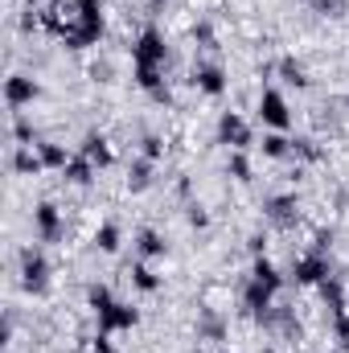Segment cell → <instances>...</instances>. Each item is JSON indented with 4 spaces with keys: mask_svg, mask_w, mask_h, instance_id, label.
Listing matches in <instances>:
<instances>
[{
    "mask_svg": "<svg viewBox=\"0 0 349 353\" xmlns=\"http://www.w3.org/2000/svg\"><path fill=\"white\" fill-rule=\"evenodd\" d=\"M79 152L87 157L94 169H107V165H111V144H107V136H103V132H87V136H83V144H79Z\"/></svg>",
    "mask_w": 349,
    "mask_h": 353,
    "instance_id": "7c38bea8",
    "label": "cell"
},
{
    "mask_svg": "<svg viewBox=\"0 0 349 353\" xmlns=\"http://www.w3.org/2000/svg\"><path fill=\"white\" fill-rule=\"evenodd\" d=\"M341 103H346V107H349V94H346V99H341Z\"/></svg>",
    "mask_w": 349,
    "mask_h": 353,
    "instance_id": "f546056e",
    "label": "cell"
},
{
    "mask_svg": "<svg viewBox=\"0 0 349 353\" xmlns=\"http://www.w3.org/2000/svg\"><path fill=\"white\" fill-rule=\"evenodd\" d=\"M140 157H144V161H152V165H157V161H161V157H165V140H161V136H157V132H148V136H144V140H140Z\"/></svg>",
    "mask_w": 349,
    "mask_h": 353,
    "instance_id": "d4e9b609",
    "label": "cell"
},
{
    "mask_svg": "<svg viewBox=\"0 0 349 353\" xmlns=\"http://www.w3.org/2000/svg\"><path fill=\"white\" fill-rule=\"evenodd\" d=\"M296 210H300V205H296V197H292V193H283V197H267V201H263V218L283 222V226L296 218Z\"/></svg>",
    "mask_w": 349,
    "mask_h": 353,
    "instance_id": "5bb4252c",
    "label": "cell"
},
{
    "mask_svg": "<svg viewBox=\"0 0 349 353\" xmlns=\"http://www.w3.org/2000/svg\"><path fill=\"white\" fill-rule=\"evenodd\" d=\"M119 243H123V234H119L115 222H103V226L94 230V247H99L103 255H119Z\"/></svg>",
    "mask_w": 349,
    "mask_h": 353,
    "instance_id": "7402d4cb",
    "label": "cell"
},
{
    "mask_svg": "<svg viewBox=\"0 0 349 353\" xmlns=\"http://www.w3.org/2000/svg\"><path fill=\"white\" fill-rule=\"evenodd\" d=\"M128 279H132V288L136 292H144V296H152V292H161V275H157V267L148 263V259H136V263L128 267Z\"/></svg>",
    "mask_w": 349,
    "mask_h": 353,
    "instance_id": "8fae6325",
    "label": "cell"
},
{
    "mask_svg": "<svg viewBox=\"0 0 349 353\" xmlns=\"http://www.w3.org/2000/svg\"><path fill=\"white\" fill-rule=\"evenodd\" d=\"M62 176H66V181H70V185H79V189H87L90 181H94V165H90L87 157H83V152H79V157H74V161H70V165H66V169H62Z\"/></svg>",
    "mask_w": 349,
    "mask_h": 353,
    "instance_id": "ffe728a7",
    "label": "cell"
},
{
    "mask_svg": "<svg viewBox=\"0 0 349 353\" xmlns=\"http://www.w3.org/2000/svg\"><path fill=\"white\" fill-rule=\"evenodd\" d=\"M94 321H99V333H111V337H115V333H132V329H136V321H140V312H136L132 304L115 300V304H111V308H103Z\"/></svg>",
    "mask_w": 349,
    "mask_h": 353,
    "instance_id": "52a82bcc",
    "label": "cell"
},
{
    "mask_svg": "<svg viewBox=\"0 0 349 353\" xmlns=\"http://www.w3.org/2000/svg\"><path fill=\"white\" fill-rule=\"evenodd\" d=\"M317 4H325V0H317Z\"/></svg>",
    "mask_w": 349,
    "mask_h": 353,
    "instance_id": "d6a6232c",
    "label": "cell"
},
{
    "mask_svg": "<svg viewBox=\"0 0 349 353\" xmlns=\"http://www.w3.org/2000/svg\"><path fill=\"white\" fill-rule=\"evenodd\" d=\"M218 144H226L230 152L255 148V136H251V128H247V119H243L239 111H222V115H218Z\"/></svg>",
    "mask_w": 349,
    "mask_h": 353,
    "instance_id": "7a4b0ae2",
    "label": "cell"
},
{
    "mask_svg": "<svg viewBox=\"0 0 349 353\" xmlns=\"http://www.w3.org/2000/svg\"><path fill=\"white\" fill-rule=\"evenodd\" d=\"M226 173L235 176V181H243V185H247V181H251V161H247L243 152H230V161H226Z\"/></svg>",
    "mask_w": 349,
    "mask_h": 353,
    "instance_id": "484cf974",
    "label": "cell"
},
{
    "mask_svg": "<svg viewBox=\"0 0 349 353\" xmlns=\"http://www.w3.org/2000/svg\"><path fill=\"white\" fill-rule=\"evenodd\" d=\"M251 279H259L263 288H271V292H279V288H283V275L275 271V263H271V259H263V255L251 263Z\"/></svg>",
    "mask_w": 349,
    "mask_h": 353,
    "instance_id": "603a6c76",
    "label": "cell"
},
{
    "mask_svg": "<svg viewBox=\"0 0 349 353\" xmlns=\"http://www.w3.org/2000/svg\"><path fill=\"white\" fill-rule=\"evenodd\" d=\"M132 62H140V66H165V62H169V46H165V33H161L157 25H148V29L136 37Z\"/></svg>",
    "mask_w": 349,
    "mask_h": 353,
    "instance_id": "3957f363",
    "label": "cell"
},
{
    "mask_svg": "<svg viewBox=\"0 0 349 353\" xmlns=\"http://www.w3.org/2000/svg\"><path fill=\"white\" fill-rule=\"evenodd\" d=\"M263 353H275V350H263Z\"/></svg>",
    "mask_w": 349,
    "mask_h": 353,
    "instance_id": "1f68e13d",
    "label": "cell"
},
{
    "mask_svg": "<svg viewBox=\"0 0 349 353\" xmlns=\"http://www.w3.org/2000/svg\"><path fill=\"white\" fill-rule=\"evenodd\" d=\"M259 123L267 132H288L292 128V111H288V99L275 87H267L259 94Z\"/></svg>",
    "mask_w": 349,
    "mask_h": 353,
    "instance_id": "277c9868",
    "label": "cell"
},
{
    "mask_svg": "<svg viewBox=\"0 0 349 353\" xmlns=\"http://www.w3.org/2000/svg\"><path fill=\"white\" fill-rule=\"evenodd\" d=\"M132 247H136V259H148V263H152V259H161V255H169L165 234H161V230H152V226H144V230L136 234V243H132Z\"/></svg>",
    "mask_w": 349,
    "mask_h": 353,
    "instance_id": "9c48e42d",
    "label": "cell"
},
{
    "mask_svg": "<svg viewBox=\"0 0 349 353\" xmlns=\"http://www.w3.org/2000/svg\"><path fill=\"white\" fill-rule=\"evenodd\" d=\"M275 70H279V79H283L288 87H296V90H304L308 83H312V79H308V70H304V62H296V58H283Z\"/></svg>",
    "mask_w": 349,
    "mask_h": 353,
    "instance_id": "44dd1931",
    "label": "cell"
},
{
    "mask_svg": "<svg viewBox=\"0 0 349 353\" xmlns=\"http://www.w3.org/2000/svg\"><path fill=\"white\" fill-rule=\"evenodd\" d=\"M12 144L17 148H37L41 144L37 140V128H33V119L25 111H12Z\"/></svg>",
    "mask_w": 349,
    "mask_h": 353,
    "instance_id": "d6986e66",
    "label": "cell"
},
{
    "mask_svg": "<svg viewBox=\"0 0 349 353\" xmlns=\"http://www.w3.org/2000/svg\"><path fill=\"white\" fill-rule=\"evenodd\" d=\"M157 165L152 161H144V157H136L132 165H128V189L132 193H144V189H152V181H157Z\"/></svg>",
    "mask_w": 349,
    "mask_h": 353,
    "instance_id": "2e32d148",
    "label": "cell"
},
{
    "mask_svg": "<svg viewBox=\"0 0 349 353\" xmlns=\"http://www.w3.org/2000/svg\"><path fill=\"white\" fill-rule=\"evenodd\" d=\"M185 222H189L193 230H210V214H206V205H201V201H189V205H185Z\"/></svg>",
    "mask_w": 349,
    "mask_h": 353,
    "instance_id": "4316f807",
    "label": "cell"
},
{
    "mask_svg": "<svg viewBox=\"0 0 349 353\" xmlns=\"http://www.w3.org/2000/svg\"><path fill=\"white\" fill-rule=\"evenodd\" d=\"M87 304H90V312L99 316L103 308H111V304H115V296H111V288H103V283H94V288L87 292Z\"/></svg>",
    "mask_w": 349,
    "mask_h": 353,
    "instance_id": "cb8c5ba5",
    "label": "cell"
},
{
    "mask_svg": "<svg viewBox=\"0 0 349 353\" xmlns=\"http://www.w3.org/2000/svg\"><path fill=\"white\" fill-rule=\"evenodd\" d=\"M346 325H349V308H346Z\"/></svg>",
    "mask_w": 349,
    "mask_h": 353,
    "instance_id": "4dcf8cb0",
    "label": "cell"
},
{
    "mask_svg": "<svg viewBox=\"0 0 349 353\" xmlns=\"http://www.w3.org/2000/svg\"><path fill=\"white\" fill-rule=\"evenodd\" d=\"M197 333H201L206 341H226V316L214 312V308H201V312H197Z\"/></svg>",
    "mask_w": 349,
    "mask_h": 353,
    "instance_id": "9a60e30c",
    "label": "cell"
},
{
    "mask_svg": "<svg viewBox=\"0 0 349 353\" xmlns=\"http://www.w3.org/2000/svg\"><path fill=\"white\" fill-rule=\"evenodd\" d=\"M90 353H119V350L111 345V333H99V337L90 341Z\"/></svg>",
    "mask_w": 349,
    "mask_h": 353,
    "instance_id": "83f0119b",
    "label": "cell"
},
{
    "mask_svg": "<svg viewBox=\"0 0 349 353\" xmlns=\"http://www.w3.org/2000/svg\"><path fill=\"white\" fill-rule=\"evenodd\" d=\"M37 157H41L46 169H58V173L74 161V152H70L66 144H54V140H41V144H37Z\"/></svg>",
    "mask_w": 349,
    "mask_h": 353,
    "instance_id": "4fadbf2b",
    "label": "cell"
},
{
    "mask_svg": "<svg viewBox=\"0 0 349 353\" xmlns=\"http://www.w3.org/2000/svg\"><path fill=\"white\" fill-rule=\"evenodd\" d=\"M12 173H17V176H37V173H46V165H41L37 148H17V144H12Z\"/></svg>",
    "mask_w": 349,
    "mask_h": 353,
    "instance_id": "ac0fdd59",
    "label": "cell"
},
{
    "mask_svg": "<svg viewBox=\"0 0 349 353\" xmlns=\"http://www.w3.org/2000/svg\"><path fill=\"white\" fill-rule=\"evenodd\" d=\"M259 152L267 157V161H283V157H292V136H288V132H263Z\"/></svg>",
    "mask_w": 349,
    "mask_h": 353,
    "instance_id": "e0dca14e",
    "label": "cell"
},
{
    "mask_svg": "<svg viewBox=\"0 0 349 353\" xmlns=\"http://www.w3.org/2000/svg\"><path fill=\"white\" fill-rule=\"evenodd\" d=\"M292 279H296L300 288H321V283L329 279V259H325L321 251H308V255H300V259L292 263Z\"/></svg>",
    "mask_w": 349,
    "mask_h": 353,
    "instance_id": "5b68a950",
    "label": "cell"
},
{
    "mask_svg": "<svg viewBox=\"0 0 349 353\" xmlns=\"http://www.w3.org/2000/svg\"><path fill=\"white\" fill-rule=\"evenodd\" d=\"M33 99H41V83H33L29 74H8V83H4L8 111H25V107H33Z\"/></svg>",
    "mask_w": 349,
    "mask_h": 353,
    "instance_id": "ba28073f",
    "label": "cell"
},
{
    "mask_svg": "<svg viewBox=\"0 0 349 353\" xmlns=\"http://www.w3.org/2000/svg\"><path fill=\"white\" fill-rule=\"evenodd\" d=\"M33 234H37V243H58L62 239V210L54 201L33 205Z\"/></svg>",
    "mask_w": 349,
    "mask_h": 353,
    "instance_id": "8992f818",
    "label": "cell"
},
{
    "mask_svg": "<svg viewBox=\"0 0 349 353\" xmlns=\"http://www.w3.org/2000/svg\"><path fill=\"white\" fill-rule=\"evenodd\" d=\"M193 87L201 90V94H210V99H218V94L226 90V70L214 66V62H206V66L193 70Z\"/></svg>",
    "mask_w": 349,
    "mask_h": 353,
    "instance_id": "30bf717a",
    "label": "cell"
},
{
    "mask_svg": "<svg viewBox=\"0 0 349 353\" xmlns=\"http://www.w3.org/2000/svg\"><path fill=\"white\" fill-rule=\"evenodd\" d=\"M21 288L29 296H46V288H50V263H46V255L37 247L21 251Z\"/></svg>",
    "mask_w": 349,
    "mask_h": 353,
    "instance_id": "6da1fadb",
    "label": "cell"
},
{
    "mask_svg": "<svg viewBox=\"0 0 349 353\" xmlns=\"http://www.w3.org/2000/svg\"><path fill=\"white\" fill-rule=\"evenodd\" d=\"M247 251H251V255L259 259L263 251H267V239H263V234H251V239H247Z\"/></svg>",
    "mask_w": 349,
    "mask_h": 353,
    "instance_id": "f1b7e54d",
    "label": "cell"
}]
</instances>
